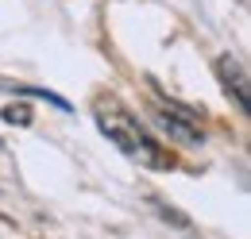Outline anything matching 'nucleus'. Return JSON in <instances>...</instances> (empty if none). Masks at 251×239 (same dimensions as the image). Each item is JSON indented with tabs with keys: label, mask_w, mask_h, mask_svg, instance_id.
<instances>
[{
	"label": "nucleus",
	"mask_w": 251,
	"mask_h": 239,
	"mask_svg": "<svg viewBox=\"0 0 251 239\" xmlns=\"http://www.w3.org/2000/svg\"><path fill=\"white\" fill-rule=\"evenodd\" d=\"M93 116H97L100 135H104L116 150H124L131 162L151 166V170H170V166H174V154L158 147L155 139L147 135V127L131 116V112H124V104H120V100H112V96H97Z\"/></svg>",
	"instance_id": "f257e3e1"
},
{
	"label": "nucleus",
	"mask_w": 251,
	"mask_h": 239,
	"mask_svg": "<svg viewBox=\"0 0 251 239\" xmlns=\"http://www.w3.org/2000/svg\"><path fill=\"white\" fill-rule=\"evenodd\" d=\"M155 120H158V127H162L170 139H178V143H193V147L205 143V131L197 127V120L189 116V112H182V108H174V104H170V108H158Z\"/></svg>",
	"instance_id": "f03ea898"
},
{
	"label": "nucleus",
	"mask_w": 251,
	"mask_h": 239,
	"mask_svg": "<svg viewBox=\"0 0 251 239\" xmlns=\"http://www.w3.org/2000/svg\"><path fill=\"white\" fill-rule=\"evenodd\" d=\"M217 73H220V81L228 85V93H236L240 108L248 112V89H251V81H248V66H244V58H236V54H220V58H217Z\"/></svg>",
	"instance_id": "7ed1b4c3"
},
{
	"label": "nucleus",
	"mask_w": 251,
	"mask_h": 239,
	"mask_svg": "<svg viewBox=\"0 0 251 239\" xmlns=\"http://www.w3.org/2000/svg\"><path fill=\"white\" fill-rule=\"evenodd\" d=\"M0 120L12 123V127H27V123H31V108H27V104H8V108L0 112Z\"/></svg>",
	"instance_id": "20e7f679"
}]
</instances>
